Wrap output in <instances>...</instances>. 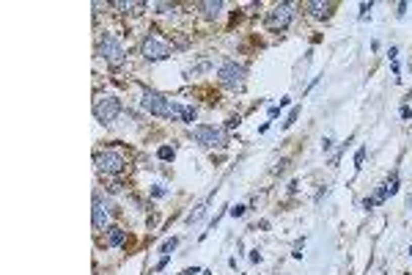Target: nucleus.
<instances>
[{
	"instance_id": "7",
	"label": "nucleus",
	"mask_w": 412,
	"mask_h": 275,
	"mask_svg": "<svg viewBox=\"0 0 412 275\" xmlns=\"http://www.w3.org/2000/svg\"><path fill=\"white\" fill-rule=\"evenodd\" d=\"M291 17H294V6H291V3H278L270 14H267L264 22H267V28H270L272 33H280V30L289 28Z\"/></svg>"
},
{
	"instance_id": "11",
	"label": "nucleus",
	"mask_w": 412,
	"mask_h": 275,
	"mask_svg": "<svg viewBox=\"0 0 412 275\" xmlns=\"http://www.w3.org/2000/svg\"><path fill=\"white\" fill-rule=\"evenodd\" d=\"M223 0H203V3H198V11H203V17H209V20H215V17L223 14Z\"/></svg>"
},
{
	"instance_id": "22",
	"label": "nucleus",
	"mask_w": 412,
	"mask_h": 275,
	"mask_svg": "<svg viewBox=\"0 0 412 275\" xmlns=\"http://www.w3.org/2000/svg\"><path fill=\"white\" fill-rule=\"evenodd\" d=\"M151 196H154V198H165L168 190H165V187H151Z\"/></svg>"
},
{
	"instance_id": "25",
	"label": "nucleus",
	"mask_w": 412,
	"mask_h": 275,
	"mask_svg": "<svg viewBox=\"0 0 412 275\" xmlns=\"http://www.w3.org/2000/svg\"><path fill=\"white\" fill-rule=\"evenodd\" d=\"M261 259H264V256H261V251H259V248H255V251H250V261H255V264H259Z\"/></svg>"
},
{
	"instance_id": "17",
	"label": "nucleus",
	"mask_w": 412,
	"mask_h": 275,
	"mask_svg": "<svg viewBox=\"0 0 412 275\" xmlns=\"http://www.w3.org/2000/svg\"><path fill=\"white\" fill-rule=\"evenodd\" d=\"M157 157L168 162V160L176 157V149H173V146H160V149H157Z\"/></svg>"
},
{
	"instance_id": "2",
	"label": "nucleus",
	"mask_w": 412,
	"mask_h": 275,
	"mask_svg": "<svg viewBox=\"0 0 412 275\" xmlns=\"http://www.w3.org/2000/svg\"><path fill=\"white\" fill-rule=\"evenodd\" d=\"M245 77H247V69L236 61H226L220 69H217V80H220L223 88H231V91H242L245 88Z\"/></svg>"
},
{
	"instance_id": "26",
	"label": "nucleus",
	"mask_w": 412,
	"mask_h": 275,
	"mask_svg": "<svg viewBox=\"0 0 412 275\" xmlns=\"http://www.w3.org/2000/svg\"><path fill=\"white\" fill-rule=\"evenodd\" d=\"M401 118H404V121L412 118V108H409V105H404V108H401Z\"/></svg>"
},
{
	"instance_id": "8",
	"label": "nucleus",
	"mask_w": 412,
	"mask_h": 275,
	"mask_svg": "<svg viewBox=\"0 0 412 275\" xmlns=\"http://www.w3.org/2000/svg\"><path fill=\"white\" fill-rule=\"evenodd\" d=\"M140 105H143V110L151 113V116L171 118V99L162 97V94H157V91H146V94H143V99H140Z\"/></svg>"
},
{
	"instance_id": "28",
	"label": "nucleus",
	"mask_w": 412,
	"mask_h": 275,
	"mask_svg": "<svg viewBox=\"0 0 412 275\" xmlns=\"http://www.w3.org/2000/svg\"><path fill=\"white\" fill-rule=\"evenodd\" d=\"M396 9H398V11H396V14H398V17H404V14H407V3H398V6H396Z\"/></svg>"
},
{
	"instance_id": "6",
	"label": "nucleus",
	"mask_w": 412,
	"mask_h": 275,
	"mask_svg": "<svg viewBox=\"0 0 412 275\" xmlns=\"http://www.w3.org/2000/svg\"><path fill=\"white\" fill-rule=\"evenodd\" d=\"M140 53H143V58H146V61H165V58H171L173 50H171V44H168L165 39L148 33L146 39H143V44H140Z\"/></svg>"
},
{
	"instance_id": "1",
	"label": "nucleus",
	"mask_w": 412,
	"mask_h": 275,
	"mask_svg": "<svg viewBox=\"0 0 412 275\" xmlns=\"http://www.w3.org/2000/svg\"><path fill=\"white\" fill-rule=\"evenodd\" d=\"M96 53H99V58L105 61L110 69H118V66H124V61H127V50H124V44L116 39V36H102L99 39V47H96Z\"/></svg>"
},
{
	"instance_id": "18",
	"label": "nucleus",
	"mask_w": 412,
	"mask_h": 275,
	"mask_svg": "<svg viewBox=\"0 0 412 275\" xmlns=\"http://www.w3.org/2000/svg\"><path fill=\"white\" fill-rule=\"evenodd\" d=\"M203 215H206V204H203V206H198V209H195V212H192V215H190V217H187V223H190V226H192V223H198V220H201V217H203Z\"/></svg>"
},
{
	"instance_id": "23",
	"label": "nucleus",
	"mask_w": 412,
	"mask_h": 275,
	"mask_svg": "<svg viewBox=\"0 0 412 275\" xmlns=\"http://www.w3.org/2000/svg\"><path fill=\"white\" fill-rule=\"evenodd\" d=\"M368 11H371V3H360V20H366Z\"/></svg>"
},
{
	"instance_id": "32",
	"label": "nucleus",
	"mask_w": 412,
	"mask_h": 275,
	"mask_svg": "<svg viewBox=\"0 0 412 275\" xmlns=\"http://www.w3.org/2000/svg\"><path fill=\"white\" fill-rule=\"evenodd\" d=\"M409 256H412V245H409Z\"/></svg>"
},
{
	"instance_id": "5",
	"label": "nucleus",
	"mask_w": 412,
	"mask_h": 275,
	"mask_svg": "<svg viewBox=\"0 0 412 275\" xmlns=\"http://www.w3.org/2000/svg\"><path fill=\"white\" fill-rule=\"evenodd\" d=\"M127 168V160H124L121 152H113V149H105V152L96 154V171L105 173V176H118V173Z\"/></svg>"
},
{
	"instance_id": "16",
	"label": "nucleus",
	"mask_w": 412,
	"mask_h": 275,
	"mask_svg": "<svg viewBox=\"0 0 412 275\" xmlns=\"http://www.w3.org/2000/svg\"><path fill=\"white\" fill-rule=\"evenodd\" d=\"M388 196H390V193H388V187H385V182L377 185V193H374V204H385V201H388Z\"/></svg>"
},
{
	"instance_id": "15",
	"label": "nucleus",
	"mask_w": 412,
	"mask_h": 275,
	"mask_svg": "<svg viewBox=\"0 0 412 275\" xmlns=\"http://www.w3.org/2000/svg\"><path fill=\"white\" fill-rule=\"evenodd\" d=\"M176 245H179V237H171V240H165V242H162L160 253H162V256H171L173 251H176Z\"/></svg>"
},
{
	"instance_id": "12",
	"label": "nucleus",
	"mask_w": 412,
	"mask_h": 275,
	"mask_svg": "<svg viewBox=\"0 0 412 275\" xmlns=\"http://www.w3.org/2000/svg\"><path fill=\"white\" fill-rule=\"evenodd\" d=\"M305 9H308L311 17H316V20H324V17L330 14V9H333V3H322V0H311V3H305Z\"/></svg>"
},
{
	"instance_id": "21",
	"label": "nucleus",
	"mask_w": 412,
	"mask_h": 275,
	"mask_svg": "<svg viewBox=\"0 0 412 275\" xmlns=\"http://www.w3.org/2000/svg\"><path fill=\"white\" fill-rule=\"evenodd\" d=\"M245 209H247V206H242V204L228 206V215H231V217H242V215H245Z\"/></svg>"
},
{
	"instance_id": "20",
	"label": "nucleus",
	"mask_w": 412,
	"mask_h": 275,
	"mask_svg": "<svg viewBox=\"0 0 412 275\" xmlns=\"http://www.w3.org/2000/svg\"><path fill=\"white\" fill-rule=\"evenodd\" d=\"M363 162H366V146L357 149V154H354V168L360 171V168H363Z\"/></svg>"
},
{
	"instance_id": "19",
	"label": "nucleus",
	"mask_w": 412,
	"mask_h": 275,
	"mask_svg": "<svg viewBox=\"0 0 412 275\" xmlns=\"http://www.w3.org/2000/svg\"><path fill=\"white\" fill-rule=\"evenodd\" d=\"M297 116H299V108H291V113H289V118L283 121V129H289V127H294V121H297Z\"/></svg>"
},
{
	"instance_id": "13",
	"label": "nucleus",
	"mask_w": 412,
	"mask_h": 275,
	"mask_svg": "<svg viewBox=\"0 0 412 275\" xmlns=\"http://www.w3.org/2000/svg\"><path fill=\"white\" fill-rule=\"evenodd\" d=\"M385 187H388V193L390 196H396L398 193V187H401V179H398V171H393L388 179H385Z\"/></svg>"
},
{
	"instance_id": "14",
	"label": "nucleus",
	"mask_w": 412,
	"mask_h": 275,
	"mask_svg": "<svg viewBox=\"0 0 412 275\" xmlns=\"http://www.w3.org/2000/svg\"><path fill=\"white\" fill-rule=\"evenodd\" d=\"M198 118V110L192 108V105H184L182 108V118H179V121H184V124H192Z\"/></svg>"
},
{
	"instance_id": "10",
	"label": "nucleus",
	"mask_w": 412,
	"mask_h": 275,
	"mask_svg": "<svg viewBox=\"0 0 412 275\" xmlns=\"http://www.w3.org/2000/svg\"><path fill=\"white\" fill-rule=\"evenodd\" d=\"M124 240H127V231H124L121 226H108V228H105V245H108V248L124 245Z\"/></svg>"
},
{
	"instance_id": "27",
	"label": "nucleus",
	"mask_w": 412,
	"mask_h": 275,
	"mask_svg": "<svg viewBox=\"0 0 412 275\" xmlns=\"http://www.w3.org/2000/svg\"><path fill=\"white\" fill-rule=\"evenodd\" d=\"M168 261H171V256H162V259L157 261V270H165V264H168Z\"/></svg>"
},
{
	"instance_id": "3",
	"label": "nucleus",
	"mask_w": 412,
	"mask_h": 275,
	"mask_svg": "<svg viewBox=\"0 0 412 275\" xmlns=\"http://www.w3.org/2000/svg\"><path fill=\"white\" fill-rule=\"evenodd\" d=\"M93 116H96L99 124H113L116 118L121 116V99L113 97V94L96 97V102H93Z\"/></svg>"
},
{
	"instance_id": "4",
	"label": "nucleus",
	"mask_w": 412,
	"mask_h": 275,
	"mask_svg": "<svg viewBox=\"0 0 412 275\" xmlns=\"http://www.w3.org/2000/svg\"><path fill=\"white\" fill-rule=\"evenodd\" d=\"M190 135H192V141L203 149H215V146H223V143H226V132H223L220 127H212V124H198V127H192Z\"/></svg>"
},
{
	"instance_id": "29",
	"label": "nucleus",
	"mask_w": 412,
	"mask_h": 275,
	"mask_svg": "<svg viewBox=\"0 0 412 275\" xmlns=\"http://www.w3.org/2000/svg\"><path fill=\"white\" fill-rule=\"evenodd\" d=\"M278 113H280V105H272V108H270V118H278Z\"/></svg>"
},
{
	"instance_id": "30",
	"label": "nucleus",
	"mask_w": 412,
	"mask_h": 275,
	"mask_svg": "<svg viewBox=\"0 0 412 275\" xmlns=\"http://www.w3.org/2000/svg\"><path fill=\"white\" fill-rule=\"evenodd\" d=\"M396 55H398V47H390V50H388V58L396 61Z\"/></svg>"
},
{
	"instance_id": "24",
	"label": "nucleus",
	"mask_w": 412,
	"mask_h": 275,
	"mask_svg": "<svg viewBox=\"0 0 412 275\" xmlns=\"http://www.w3.org/2000/svg\"><path fill=\"white\" fill-rule=\"evenodd\" d=\"M330 149H333V138H324V141H322V152H330Z\"/></svg>"
},
{
	"instance_id": "9",
	"label": "nucleus",
	"mask_w": 412,
	"mask_h": 275,
	"mask_svg": "<svg viewBox=\"0 0 412 275\" xmlns=\"http://www.w3.org/2000/svg\"><path fill=\"white\" fill-rule=\"evenodd\" d=\"M108 215H110V204L99 193H93V228L99 231L108 226Z\"/></svg>"
},
{
	"instance_id": "31",
	"label": "nucleus",
	"mask_w": 412,
	"mask_h": 275,
	"mask_svg": "<svg viewBox=\"0 0 412 275\" xmlns=\"http://www.w3.org/2000/svg\"><path fill=\"white\" fill-rule=\"evenodd\" d=\"M198 272H201V270H198V267H190V270H184L182 275H198Z\"/></svg>"
}]
</instances>
